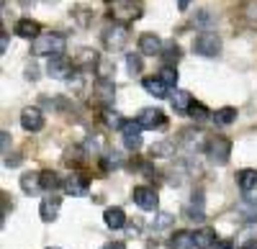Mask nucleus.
Returning <instances> with one entry per match:
<instances>
[{"label": "nucleus", "instance_id": "obj_1", "mask_svg": "<svg viewBox=\"0 0 257 249\" xmlns=\"http://www.w3.org/2000/svg\"><path fill=\"white\" fill-rule=\"evenodd\" d=\"M105 11L116 21V24H128V21H137L144 13L142 0H105Z\"/></svg>", "mask_w": 257, "mask_h": 249}, {"label": "nucleus", "instance_id": "obj_2", "mask_svg": "<svg viewBox=\"0 0 257 249\" xmlns=\"http://www.w3.org/2000/svg\"><path fill=\"white\" fill-rule=\"evenodd\" d=\"M64 49H67V36L64 34H57V31H52V34H41L34 44H31V52L36 54V57H64Z\"/></svg>", "mask_w": 257, "mask_h": 249}, {"label": "nucleus", "instance_id": "obj_3", "mask_svg": "<svg viewBox=\"0 0 257 249\" xmlns=\"http://www.w3.org/2000/svg\"><path fill=\"white\" fill-rule=\"evenodd\" d=\"M193 52L198 57H219L221 54V36L216 31H203L193 39Z\"/></svg>", "mask_w": 257, "mask_h": 249}, {"label": "nucleus", "instance_id": "obj_4", "mask_svg": "<svg viewBox=\"0 0 257 249\" xmlns=\"http://www.w3.org/2000/svg\"><path fill=\"white\" fill-rule=\"evenodd\" d=\"M206 157L213 162V164H226L229 157H231V141L226 136H211L208 144H206Z\"/></svg>", "mask_w": 257, "mask_h": 249}, {"label": "nucleus", "instance_id": "obj_5", "mask_svg": "<svg viewBox=\"0 0 257 249\" xmlns=\"http://www.w3.org/2000/svg\"><path fill=\"white\" fill-rule=\"evenodd\" d=\"M103 44L108 52H123V47L128 44V29L123 24H111L103 29Z\"/></svg>", "mask_w": 257, "mask_h": 249}, {"label": "nucleus", "instance_id": "obj_6", "mask_svg": "<svg viewBox=\"0 0 257 249\" xmlns=\"http://www.w3.org/2000/svg\"><path fill=\"white\" fill-rule=\"evenodd\" d=\"M132 200L139 205L142 211H157V190L155 188H149V185H137V188L132 190Z\"/></svg>", "mask_w": 257, "mask_h": 249}, {"label": "nucleus", "instance_id": "obj_7", "mask_svg": "<svg viewBox=\"0 0 257 249\" xmlns=\"http://www.w3.org/2000/svg\"><path fill=\"white\" fill-rule=\"evenodd\" d=\"M137 123H139L142 129L155 131V129H165L167 126V116L160 108H142L139 116H137Z\"/></svg>", "mask_w": 257, "mask_h": 249}, {"label": "nucleus", "instance_id": "obj_8", "mask_svg": "<svg viewBox=\"0 0 257 249\" xmlns=\"http://www.w3.org/2000/svg\"><path fill=\"white\" fill-rule=\"evenodd\" d=\"M93 100L100 103L103 108H108L113 98H116V82L113 80H95V85H93Z\"/></svg>", "mask_w": 257, "mask_h": 249}, {"label": "nucleus", "instance_id": "obj_9", "mask_svg": "<svg viewBox=\"0 0 257 249\" xmlns=\"http://www.w3.org/2000/svg\"><path fill=\"white\" fill-rule=\"evenodd\" d=\"M72 70H75V65H72L67 57H52L47 62V72L54 80H70L72 77Z\"/></svg>", "mask_w": 257, "mask_h": 249}, {"label": "nucleus", "instance_id": "obj_10", "mask_svg": "<svg viewBox=\"0 0 257 249\" xmlns=\"http://www.w3.org/2000/svg\"><path fill=\"white\" fill-rule=\"evenodd\" d=\"M142 126L137 121H126L123 123V129H121V136H123V147L128 149V152H137L139 147H142Z\"/></svg>", "mask_w": 257, "mask_h": 249}, {"label": "nucleus", "instance_id": "obj_11", "mask_svg": "<svg viewBox=\"0 0 257 249\" xmlns=\"http://www.w3.org/2000/svg\"><path fill=\"white\" fill-rule=\"evenodd\" d=\"M162 49H165V44H162V39L157 34L147 31V34L139 36V54H144V57H162Z\"/></svg>", "mask_w": 257, "mask_h": 249}, {"label": "nucleus", "instance_id": "obj_12", "mask_svg": "<svg viewBox=\"0 0 257 249\" xmlns=\"http://www.w3.org/2000/svg\"><path fill=\"white\" fill-rule=\"evenodd\" d=\"M98 62H100V54L95 52V49H80L77 54H75V59H72V65H75V70H80V72H90V70H98Z\"/></svg>", "mask_w": 257, "mask_h": 249}, {"label": "nucleus", "instance_id": "obj_13", "mask_svg": "<svg viewBox=\"0 0 257 249\" xmlns=\"http://www.w3.org/2000/svg\"><path fill=\"white\" fill-rule=\"evenodd\" d=\"M21 126H24L26 131H41L44 129V113H41L39 108L29 106L21 111Z\"/></svg>", "mask_w": 257, "mask_h": 249}, {"label": "nucleus", "instance_id": "obj_14", "mask_svg": "<svg viewBox=\"0 0 257 249\" xmlns=\"http://www.w3.org/2000/svg\"><path fill=\"white\" fill-rule=\"evenodd\" d=\"M64 190H67L70 195H85L90 190V180L80 175V172H72L70 177H64Z\"/></svg>", "mask_w": 257, "mask_h": 249}, {"label": "nucleus", "instance_id": "obj_15", "mask_svg": "<svg viewBox=\"0 0 257 249\" xmlns=\"http://www.w3.org/2000/svg\"><path fill=\"white\" fill-rule=\"evenodd\" d=\"M59 208H62V198H57V195H47L44 200H41V205H39V216H41V221H54L57 216H59Z\"/></svg>", "mask_w": 257, "mask_h": 249}, {"label": "nucleus", "instance_id": "obj_16", "mask_svg": "<svg viewBox=\"0 0 257 249\" xmlns=\"http://www.w3.org/2000/svg\"><path fill=\"white\" fill-rule=\"evenodd\" d=\"M180 144L183 147H188L190 152H198V149H206V139H203V131H198V129H185L183 134H180Z\"/></svg>", "mask_w": 257, "mask_h": 249}, {"label": "nucleus", "instance_id": "obj_17", "mask_svg": "<svg viewBox=\"0 0 257 249\" xmlns=\"http://www.w3.org/2000/svg\"><path fill=\"white\" fill-rule=\"evenodd\" d=\"M13 31H16L21 39H34V41L41 36V26L36 24L34 18H21L18 24H16V29H13Z\"/></svg>", "mask_w": 257, "mask_h": 249}, {"label": "nucleus", "instance_id": "obj_18", "mask_svg": "<svg viewBox=\"0 0 257 249\" xmlns=\"http://www.w3.org/2000/svg\"><path fill=\"white\" fill-rule=\"evenodd\" d=\"M103 221H105L108 229L118 231V229H123V226H126V213H123V208H118V205H111V208H105Z\"/></svg>", "mask_w": 257, "mask_h": 249}, {"label": "nucleus", "instance_id": "obj_19", "mask_svg": "<svg viewBox=\"0 0 257 249\" xmlns=\"http://www.w3.org/2000/svg\"><path fill=\"white\" fill-rule=\"evenodd\" d=\"M70 90H72V95H88V93H93L90 75H88V72L72 75V77H70Z\"/></svg>", "mask_w": 257, "mask_h": 249}, {"label": "nucleus", "instance_id": "obj_20", "mask_svg": "<svg viewBox=\"0 0 257 249\" xmlns=\"http://www.w3.org/2000/svg\"><path fill=\"white\" fill-rule=\"evenodd\" d=\"M142 88H144L149 95H155V98H167V93H170V88L160 80V75H155V77H144V80H142Z\"/></svg>", "mask_w": 257, "mask_h": 249}, {"label": "nucleus", "instance_id": "obj_21", "mask_svg": "<svg viewBox=\"0 0 257 249\" xmlns=\"http://www.w3.org/2000/svg\"><path fill=\"white\" fill-rule=\"evenodd\" d=\"M237 185H239L244 193H252V190L257 188V170H252V167L239 170V172H237Z\"/></svg>", "mask_w": 257, "mask_h": 249}, {"label": "nucleus", "instance_id": "obj_22", "mask_svg": "<svg viewBox=\"0 0 257 249\" xmlns=\"http://www.w3.org/2000/svg\"><path fill=\"white\" fill-rule=\"evenodd\" d=\"M149 157H152V159H170V157H175V144L173 141H157V144H152V149H149Z\"/></svg>", "mask_w": 257, "mask_h": 249}, {"label": "nucleus", "instance_id": "obj_23", "mask_svg": "<svg viewBox=\"0 0 257 249\" xmlns=\"http://www.w3.org/2000/svg\"><path fill=\"white\" fill-rule=\"evenodd\" d=\"M93 11L88 8V6H75L72 8V21H75V24L80 26V29H88L90 24H93Z\"/></svg>", "mask_w": 257, "mask_h": 249}, {"label": "nucleus", "instance_id": "obj_24", "mask_svg": "<svg viewBox=\"0 0 257 249\" xmlns=\"http://www.w3.org/2000/svg\"><path fill=\"white\" fill-rule=\"evenodd\" d=\"M216 241H219L216 239V231H213L211 226H203V229L196 231V246H201V249H211Z\"/></svg>", "mask_w": 257, "mask_h": 249}, {"label": "nucleus", "instance_id": "obj_25", "mask_svg": "<svg viewBox=\"0 0 257 249\" xmlns=\"http://www.w3.org/2000/svg\"><path fill=\"white\" fill-rule=\"evenodd\" d=\"M170 244H173V249H193L196 246V234L193 231H175Z\"/></svg>", "mask_w": 257, "mask_h": 249}, {"label": "nucleus", "instance_id": "obj_26", "mask_svg": "<svg viewBox=\"0 0 257 249\" xmlns=\"http://www.w3.org/2000/svg\"><path fill=\"white\" fill-rule=\"evenodd\" d=\"M190 106H193V95H190L188 90H175V95H173V108H175L178 113H188Z\"/></svg>", "mask_w": 257, "mask_h": 249}, {"label": "nucleus", "instance_id": "obj_27", "mask_svg": "<svg viewBox=\"0 0 257 249\" xmlns=\"http://www.w3.org/2000/svg\"><path fill=\"white\" fill-rule=\"evenodd\" d=\"M59 185H64V180H59V175L57 172H52V170H44L41 172V190H47L49 195L59 188Z\"/></svg>", "mask_w": 257, "mask_h": 249}, {"label": "nucleus", "instance_id": "obj_28", "mask_svg": "<svg viewBox=\"0 0 257 249\" xmlns=\"http://www.w3.org/2000/svg\"><path fill=\"white\" fill-rule=\"evenodd\" d=\"M21 190L24 193H39L41 190V175H34V172L21 175Z\"/></svg>", "mask_w": 257, "mask_h": 249}, {"label": "nucleus", "instance_id": "obj_29", "mask_svg": "<svg viewBox=\"0 0 257 249\" xmlns=\"http://www.w3.org/2000/svg\"><path fill=\"white\" fill-rule=\"evenodd\" d=\"M113 72H116L113 59H111V57H100V62H98V70H95L98 80H113Z\"/></svg>", "mask_w": 257, "mask_h": 249}, {"label": "nucleus", "instance_id": "obj_30", "mask_svg": "<svg viewBox=\"0 0 257 249\" xmlns=\"http://www.w3.org/2000/svg\"><path fill=\"white\" fill-rule=\"evenodd\" d=\"M180 57H183V52H180V47L175 44V41H170V44H165V49H162V59L167 62V67H175Z\"/></svg>", "mask_w": 257, "mask_h": 249}, {"label": "nucleus", "instance_id": "obj_31", "mask_svg": "<svg viewBox=\"0 0 257 249\" xmlns=\"http://www.w3.org/2000/svg\"><path fill=\"white\" fill-rule=\"evenodd\" d=\"M237 108H231V106H224V108H219L216 113H213V118H216V123H221V126H229V123H234L237 121Z\"/></svg>", "mask_w": 257, "mask_h": 249}, {"label": "nucleus", "instance_id": "obj_32", "mask_svg": "<svg viewBox=\"0 0 257 249\" xmlns=\"http://www.w3.org/2000/svg\"><path fill=\"white\" fill-rule=\"evenodd\" d=\"M103 123L108 129H123V118H121V113L118 111H111V108H103Z\"/></svg>", "mask_w": 257, "mask_h": 249}, {"label": "nucleus", "instance_id": "obj_33", "mask_svg": "<svg viewBox=\"0 0 257 249\" xmlns=\"http://www.w3.org/2000/svg\"><path fill=\"white\" fill-rule=\"evenodd\" d=\"M160 80L165 82V85H167L170 90H173V88L178 85V70H175V67H167V65H165V67L160 70Z\"/></svg>", "mask_w": 257, "mask_h": 249}, {"label": "nucleus", "instance_id": "obj_34", "mask_svg": "<svg viewBox=\"0 0 257 249\" xmlns=\"http://www.w3.org/2000/svg\"><path fill=\"white\" fill-rule=\"evenodd\" d=\"M85 152L80 149V147H75V149H67V152H64V162H67L70 164V167H80V164L85 162V157H82Z\"/></svg>", "mask_w": 257, "mask_h": 249}, {"label": "nucleus", "instance_id": "obj_35", "mask_svg": "<svg viewBox=\"0 0 257 249\" xmlns=\"http://www.w3.org/2000/svg\"><path fill=\"white\" fill-rule=\"evenodd\" d=\"M126 67L132 75H139L144 70V62H142V54H126Z\"/></svg>", "mask_w": 257, "mask_h": 249}, {"label": "nucleus", "instance_id": "obj_36", "mask_svg": "<svg viewBox=\"0 0 257 249\" xmlns=\"http://www.w3.org/2000/svg\"><path fill=\"white\" fill-rule=\"evenodd\" d=\"M44 106H49V108H57V111H67V108H70V103L64 100L62 95H54V98H44Z\"/></svg>", "mask_w": 257, "mask_h": 249}, {"label": "nucleus", "instance_id": "obj_37", "mask_svg": "<svg viewBox=\"0 0 257 249\" xmlns=\"http://www.w3.org/2000/svg\"><path fill=\"white\" fill-rule=\"evenodd\" d=\"M213 16L211 11H198L196 16H193V24H198V26H208V24H213Z\"/></svg>", "mask_w": 257, "mask_h": 249}, {"label": "nucleus", "instance_id": "obj_38", "mask_svg": "<svg viewBox=\"0 0 257 249\" xmlns=\"http://www.w3.org/2000/svg\"><path fill=\"white\" fill-rule=\"evenodd\" d=\"M193 118H196V121H203L206 116H208V111H206V106H201V103H193V106H190V111H188Z\"/></svg>", "mask_w": 257, "mask_h": 249}, {"label": "nucleus", "instance_id": "obj_39", "mask_svg": "<svg viewBox=\"0 0 257 249\" xmlns=\"http://www.w3.org/2000/svg\"><path fill=\"white\" fill-rule=\"evenodd\" d=\"M170 223H173V216L170 213H157V221L152 226H155V231H160V229H167Z\"/></svg>", "mask_w": 257, "mask_h": 249}, {"label": "nucleus", "instance_id": "obj_40", "mask_svg": "<svg viewBox=\"0 0 257 249\" xmlns=\"http://www.w3.org/2000/svg\"><path fill=\"white\" fill-rule=\"evenodd\" d=\"M0 144H3V154L8 157V147H11V134L8 131H0Z\"/></svg>", "mask_w": 257, "mask_h": 249}, {"label": "nucleus", "instance_id": "obj_41", "mask_svg": "<svg viewBox=\"0 0 257 249\" xmlns=\"http://www.w3.org/2000/svg\"><path fill=\"white\" fill-rule=\"evenodd\" d=\"M8 41H11V34L8 31H0V52H8Z\"/></svg>", "mask_w": 257, "mask_h": 249}, {"label": "nucleus", "instance_id": "obj_42", "mask_svg": "<svg viewBox=\"0 0 257 249\" xmlns=\"http://www.w3.org/2000/svg\"><path fill=\"white\" fill-rule=\"evenodd\" d=\"M3 162H6V167H18V164H21V157H18V154H8Z\"/></svg>", "mask_w": 257, "mask_h": 249}, {"label": "nucleus", "instance_id": "obj_43", "mask_svg": "<svg viewBox=\"0 0 257 249\" xmlns=\"http://www.w3.org/2000/svg\"><path fill=\"white\" fill-rule=\"evenodd\" d=\"M185 216H188V221H203V213L193 211V208H185Z\"/></svg>", "mask_w": 257, "mask_h": 249}, {"label": "nucleus", "instance_id": "obj_44", "mask_svg": "<svg viewBox=\"0 0 257 249\" xmlns=\"http://www.w3.org/2000/svg\"><path fill=\"white\" fill-rule=\"evenodd\" d=\"M213 249H234V241L231 239H219L216 244H213Z\"/></svg>", "mask_w": 257, "mask_h": 249}, {"label": "nucleus", "instance_id": "obj_45", "mask_svg": "<svg viewBox=\"0 0 257 249\" xmlns=\"http://www.w3.org/2000/svg\"><path fill=\"white\" fill-rule=\"evenodd\" d=\"M100 249H126V244L123 241H108V244H103Z\"/></svg>", "mask_w": 257, "mask_h": 249}, {"label": "nucleus", "instance_id": "obj_46", "mask_svg": "<svg viewBox=\"0 0 257 249\" xmlns=\"http://www.w3.org/2000/svg\"><path fill=\"white\" fill-rule=\"evenodd\" d=\"M26 77H29V80H36V77H39V70H36V65H29V67H26Z\"/></svg>", "mask_w": 257, "mask_h": 249}, {"label": "nucleus", "instance_id": "obj_47", "mask_svg": "<svg viewBox=\"0 0 257 249\" xmlns=\"http://www.w3.org/2000/svg\"><path fill=\"white\" fill-rule=\"evenodd\" d=\"M239 249H257V239H247V241H242Z\"/></svg>", "mask_w": 257, "mask_h": 249}, {"label": "nucleus", "instance_id": "obj_48", "mask_svg": "<svg viewBox=\"0 0 257 249\" xmlns=\"http://www.w3.org/2000/svg\"><path fill=\"white\" fill-rule=\"evenodd\" d=\"M188 6H190V0H178V8L180 11H188Z\"/></svg>", "mask_w": 257, "mask_h": 249}, {"label": "nucleus", "instance_id": "obj_49", "mask_svg": "<svg viewBox=\"0 0 257 249\" xmlns=\"http://www.w3.org/2000/svg\"><path fill=\"white\" fill-rule=\"evenodd\" d=\"M47 249H59V246H47Z\"/></svg>", "mask_w": 257, "mask_h": 249}, {"label": "nucleus", "instance_id": "obj_50", "mask_svg": "<svg viewBox=\"0 0 257 249\" xmlns=\"http://www.w3.org/2000/svg\"><path fill=\"white\" fill-rule=\"evenodd\" d=\"M47 3H57V0H47Z\"/></svg>", "mask_w": 257, "mask_h": 249}]
</instances>
